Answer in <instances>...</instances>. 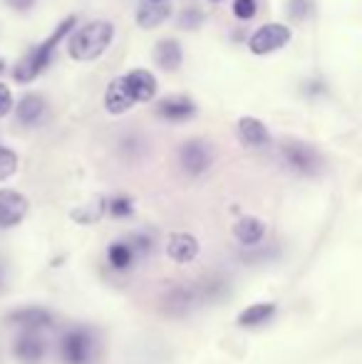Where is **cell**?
<instances>
[{"mask_svg":"<svg viewBox=\"0 0 362 364\" xmlns=\"http://www.w3.org/2000/svg\"><path fill=\"white\" fill-rule=\"evenodd\" d=\"M75 23H78V18L75 15H68V18L63 20V23L55 28V33L50 35L48 40H43V43L38 45V48H33L28 55H25L23 60H20L18 65H15V82H20V85H28V82H33L35 77L43 73L45 68L50 65V60H53L55 50H58V45L63 43L65 35H73L75 33Z\"/></svg>","mask_w":362,"mask_h":364,"instance_id":"1","label":"cell"},{"mask_svg":"<svg viewBox=\"0 0 362 364\" xmlns=\"http://www.w3.org/2000/svg\"><path fill=\"white\" fill-rule=\"evenodd\" d=\"M112 35H115V28H112L107 20H92V23L78 28L68 40V53L73 60H80V63H90V60H97L112 43Z\"/></svg>","mask_w":362,"mask_h":364,"instance_id":"2","label":"cell"},{"mask_svg":"<svg viewBox=\"0 0 362 364\" xmlns=\"http://www.w3.org/2000/svg\"><path fill=\"white\" fill-rule=\"evenodd\" d=\"M95 352L97 342L87 327H73L60 340V355H63L65 364H92Z\"/></svg>","mask_w":362,"mask_h":364,"instance_id":"3","label":"cell"},{"mask_svg":"<svg viewBox=\"0 0 362 364\" xmlns=\"http://www.w3.org/2000/svg\"><path fill=\"white\" fill-rule=\"evenodd\" d=\"M290 43V28L283 23H266L248 38V48L253 55H271Z\"/></svg>","mask_w":362,"mask_h":364,"instance_id":"4","label":"cell"},{"mask_svg":"<svg viewBox=\"0 0 362 364\" xmlns=\"http://www.w3.org/2000/svg\"><path fill=\"white\" fill-rule=\"evenodd\" d=\"M283 159L293 171L303 173V176H315L323 168V159L313 146L303 144V141H285L283 144Z\"/></svg>","mask_w":362,"mask_h":364,"instance_id":"5","label":"cell"},{"mask_svg":"<svg viewBox=\"0 0 362 364\" xmlns=\"http://www.w3.org/2000/svg\"><path fill=\"white\" fill-rule=\"evenodd\" d=\"M179 161L181 168L191 176H201L203 171H208L213 164V151L206 141L201 139H191L179 149Z\"/></svg>","mask_w":362,"mask_h":364,"instance_id":"6","label":"cell"},{"mask_svg":"<svg viewBox=\"0 0 362 364\" xmlns=\"http://www.w3.org/2000/svg\"><path fill=\"white\" fill-rule=\"evenodd\" d=\"M28 198L13 188H0V228H13L28 216Z\"/></svg>","mask_w":362,"mask_h":364,"instance_id":"7","label":"cell"},{"mask_svg":"<svg viewBox=\"0 0 362 364\" xmlns=\"http://www.w3.org/2000/svg\"><path fill=\"white\" fill-rule=\"evenodd\" d=\"M134 105H137V100H134V92H132L129 82H127V75L115 77L105 90L107 112H110V114H124V112L132 109Z\"/></svg>","mask_w":362,"mask_h":364,"instance_id":"8","label":"cell"},{"mask_svg":"<svg viewBox=\"0 0 362 364\" xmlns=\"http://www.w3.org/2000/svg\"><path fill=\"white\" fill-rule=\"evenodd\" d=\"M8 322L18 325L23 332H38L53 325V315H50V310H45V307L30 305V307H20V310L10 312Z\"/></svg>","mask_w":362,"mask_h":364,"instance_id":"9","label":"cell"},{"mask_svg":"<svg viewBox=\"0 0 362 364\" xmlns=\"http://www.w3.org/2000/svg\"><path fill=\"white\" fill-rule=\"evenodd\" d=\"M156 114L166 122H186L196 114V105H193L186 95L164 97V100H159V105H156Z\"/></svg>","mask_w":362,"mask_h":364,"instance_id":"10","label":"cell"},{"mask_svg":"<svg viewBox=\"0 0 362 364\" xmlns=\"http://www.w3.org/2000/svg\"><path fill=\"white\" fill-rule=\"evenodd\" d=\"M13 355L18 357V362L23 364H40L45 357V342L38 332H23V335L15 340Z\"/></svg>","mask_w":362,"mask_h":364,"instance_id":"11","label":"cell"},{"mask_svg":"<svg viewBox=\"0 0 362 364\" xmlns=\"http://www.w3.org/2000/svg\"><path fill=\"white\" fill-rule=\"evenodd\" d=\"M198 250H201V245H198V240L193 238L191 233H171L169 243H166V255H169L174 263H181V265L191 263L198 255Z\"/></svg>","mask_w":362,"mask_h":364,"instance_id":"12","label":"cell"},{"mask_svg":"<svg viewBox=\"0 0 362 364\" xmlns=\"http://www.w3.org/2000/svg\"><path fill=\"white\" fill-rule=\"evenodd\" d=\"M238 136L248 149H263L271 141V132L256 117H241L238 119Z\"/></svg>","mask_w":362,"mask_h":364,"instance_id":"13","label":"cell"},{"mask_svg":"<svg viewBox=\"0 0 362 364\" xmlns=\"http://www.w3.org/2000/svg\"><path fill=\"white\" fill-rule=\"evenodd\" d=\"M233 235H236L238 243L248 245H261V240L266 238V223L256 216H241L233 223Z\"/></svg>","mask_w":362,"mask_h":364,"instance_id":"14","label":"cell"},{"mask_svg":"<svg viewBox=\"0 0 362 364\" xmlns=\"http://www.w3.org/2000/svg\"><path fill=\"white\" fill-rule=\"evenodd\" d=\"M127 82H129L132 92H134V100L137 102H151L156 95V77L149 73V70L139 68V70H132L127 75Z\"/></svg>","mask_w":362,"mask_h":364,"instance_id":"15","label":"cell"},{"mask_svg":"<svg viewBox=\"0 0 362 364\" xmlns=\"http://www.w3.org/2000/svg\"><path fill=\"white\" fill-rule=\"evenodd\" d=\"M275 312H278L275 302H253V305H248L246 310H241V315L236 317V322L241 327H261L273 320Z\"/></svg>","mask_w":362,"mask_h":364,"instance_id":"16","label":"cell"},{"mask_svg":"<svg viewBox=\"0 0 362 364\" xmlns=\"http://www.w3.org/2000/svg\"><path fill=\"white\" fill-rule=\"evenodd\" d=\"M169 15H171V8L166 3H147L144 0V3L137 8V23L144 30H154V28H159Z\"/></svg>","mask_w":362,"mask_h":364,"instance_id":"17","label":"cell"},{"mask_svg":"<svg viewBox=\"0 0 362 364\" xmlns=\"http://www.w3.org/2000/svg\"><path fill=\"white\" fill-rule=\"evenodd\" d=\"M154 58H156V65L166 73H174V70L181 68L183 63V55H181V45L176 40H161L154 50Z\"/></svg>","mask_w":362,"mask_h":364,"instance_id":"18","label":"cell"},{"mask_svg":"<svg viewBox=\"0 0 362 364\" xmlns=\"http://www.w3.org/2000/svg\"><path fill=\"white\" fill-rule=\"evenodd\" d=\"M45 100L40 95H25L23 100L18 102V119L23 122L25 127H33V124H38L40 119H43V114H45Z\"/></svg>","mask_w":362,"mask_h":364,"instance_id":"19","label":"cell"},{"mask_svg":"<svg viewBox=\"0 0 362 364\" xmlns=\"http://www.w3.org/2000/svg\"><path fill=\"white\" fill-rule=\"evenodd\" d=\"M107 260H110L112 268L124 270V268H129V265L134 263V260H139V258H137L132 243H127V240H119V243H112L110 245V250H107Z\"/></svg>","mask_w":362,"mask_h":364,"instance_id":"20","label":"cell"},{"mask_svg":"<svg viewBox=\"0 0 362 364\" xmlns=\"http://www.w3.org/2000/svg\"><path fill=\"white\" fill-rule=\"evenodd\" d=\"M15 171H18V154L13 149L0 144V181L10 178Z\"/></svg>","mask_w":362,"mask_h":364,"instance_id":"21","label":"cell"},{"mask_svg":"<svg viewBox=\"0 0 362 364\" xmlns=\"http://www.w3.org/2000/svg\"><path fill=\"white\" fill-rule=\"evenodd\" d=\"M107 211L115 218H129L132 213H134V203H132L129 196H115L107 203Z\"/></svg>","mask_w":362,"mask_h":364,"instance_id":"22","label":"cell"},{"mask_svg":"<svg viewBox=\"0 0 362 364\" xmlns=\"http://www.w3.org/2000/svg\"><path fill=\"white\" fill-rule=\"evenodd\" d=\"M176 23H179L181 30H196L203 25V13L198 8H186L176 15Z\"/></svg>","mask_w":362,"mask_h":364,"instance_id":"23","label":"cell"},{"mask_svg":"<svg viewBox=\"0 0 362 364\" xmlns=\"http://www.w3.org/2000/svg\"><path fill=\"white\" fill-rule=\"evenodd\" d=\"M105 208H107V203L102 201V198H97V201H92V206L75 211V213H73V218H75V220H80V223H92L95 218H100V216H102V211H105Z\"/></svg>","mask_w":362,"mask_h":364,"instance_id":"24","label":"cell"},{"mask_svg":"<svg viewBox=\"0 0 362 364\" xmlns=\"http://www.w3.org/2000/svg\"><path fill=\"white\" fill-rule=\"evenodd\" d=\"M233 15L238 20H251L256 15V0H236L233 3Z\"/></svg>","mask_w":362,"mask_h":364,"instance_id":"25","label":"cell"},{"mask_svg":"<svg viewBox=\"0 0 362 364\" xmlns=\"http://www.w3.org/2000/svg\"><path fill=\"white\" fill-rule=\"evenodd\" d=\"M13 109V95H10V87L0 82V117H5Z\"/></svg>","mask_w":362,"mask_h":364,"instance_id":"26","label":"cell"},{"mask_svg":"<svg viewBox=\"0 0 362 364\" xmlns=\"http://www.w3.org/2000/svg\"><path fill=\"white\" fill-rule=\"evenodd\" d=\"M288 10H290V15H293V18L303 20L305 15H308V0H290Z\"/></svg>","mask_w":362,"mask_h":364,"instance_id":"27","label":"cell"},{"mask_svg":"<svg viewBox=\"0 0 362 364\" xmlns=\"http://www.w3.org/2000/svg\"><path fill=\"white\" fill-rule=\"evenodd\" d=\"M5 3H8L13 10H18V13H28V10L35 5V0H5Z\"/></svg>","mask_w":362,"mask_h":364,"instance_id":"28","label":"cell"},{"mask_svg":"<svg viewBox=\"0 0 362 364\" xmlns=\"http://www.w3.org/2000/svg\"><path fill=\"white\" fill-rule=\"evenodd\" d=\"M3 70H5V63H3V60H0V73H3Z\"/></svg>","mask_w":362,"mask_h":364,"instance_id":"29","label":"cell"},{"mask_svg":"<svg viewBox=\"0 0 362 364\" xmlns=\"http://www.w3.org/2000/svg\"><path fill=\"white\" fill-rule=\"evenodd\" d=\"M147 3H164V0H147Z\"/></svg>","mask_w":362,"mask_h":364,"instance_id":"30","label":"cell"},{"mask_svg":"<svg viewBox=\"0 0 362 364\" xmlns=\"http://www.w3.org/2000/svg\"><path fill=\"white\" fill-rule=\"evenodd\" d=\"M0 283H3V270H0Z\"/></svg>","mask_w":362,"mask_h":364,"instance_id":"31","label":"cell"},{"mask_svg":"<svg viewBox=\"0 0 362 364\" xmlns=\"http://www.w3.org/2000/svg\"><path fill=\"white\" fill-rule=\"evenodd\" d=\"M213 3H216V0H213Z\"/></svg>","mask_w":362,"mask_h":364,"instance_id":"32","label":"cell"}]
</instances>
